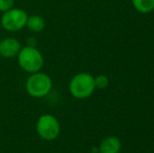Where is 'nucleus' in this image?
<instances>
[{
	"label": "nucleus",
	"mask_w": 154,
	"mask_h": 153,
	"mask_svg": "<svg viewBox=\"0 0 154 153\" xmlns=\"http://www.w3.org/2000/svg\"><path fill=\"white\" fill-rule=\"evenodd\" d=\"M91 153H93V152H91Z\"/></svg>",
	"instance_id": "nucleus-12"
},
{
	"label": "nucleus",
	"mask_w": 154,
	"mask_h": 153,
	"mask_svg": "<svg viewBox=\"0 0 154 153\" xmlns=\"http://www.w3.org/2000/svg\"><path fill=\"white\" fill-rule=\"evenodd\" d=\"M18 64L24 72L29 74H35L42 69L44 65V58L40 50L35 46L26 45L21 47L18 54Z\"/></svg>",
	"instance_id": "nucleus-2"
},
{
	"label": "nucleus",
	"mask_w": 154,
	"mask_h": 153,
	"mask_svg": "<svg viewBox=\"0 0 154 153\" xmlns=\"http://www.w3.org/2000/svg\"><path fill=\"white\" fill-rule=\"evenodd\" d=\"M51 88L53 81L51 77L41 72L32 74L25 83V89L27 93L32 98L37 99L46 96L51 91Z\"/></svg>",
	"instance_id": "nucleus-3"
},
{
	"label": "nucleus",
	"mask_w": 154,
	"mask_h": 153,
	"mask_svg": "<svg viewBox=\"0 0 154 153\" xmlns=\"http://www.w3.org/2000/svg\"><path fill=\"white\" fill-rule=\"evenodd\" d=\"M27 14L21 8H11L3 13L1 17V25L8 32H18L26 26Z\"/></svg>",
	"instance_id": "nucleus-5"
},
{
	"label": "nucleus",
	"mask_w": 154,
	"mask_h": 153,
	"mask_svg": "<svg viewBox=\"0 0 154 153\" xmlns=\"http://www.w3.org/2000/svg\"><path fill=\"white\" fill-rule=\"evenodd\" d=\"M132 4L142 14H148L154 10V0H132Z\"/></svg>",
	"instance_id": "nucleus-9"
},
{
	"label": "nucleus",
	"mask_w": 154,
	"mask_h": 153,
	"mask_svg": "<svg viewBox=\"0 0 154 153\" xmlns=\"http://www.w3.org/2000/svg\"><path fill=\"white\" fill-rule=\"evenodd\" d=\"M14 5V0H0V12H6Z\"/></svg>",
	"instance_id": "nucleus-11"
},
{
	"label": "nucleus",
	"mask_w": 154,
	"mask_h": 153,
	"mask_svg": "<svg viewBox=\"0 0 154 153\" xmlns=\"http://www.w3.org/2000/svg\"><path fill=\"white\" fill-rule=\"evenodd\" d=\"M69 92L75 99L85 100L92 96L94 92V77L87 72H80L72 77L69 82Z\"/></svg>",
	"instance_id": "nucleus-1"
},
{
	"label": "nucleus",
	"mask_w": 154,
	"mask_h": 153,
	"mask_svg": "<svg viewBox=\"0 0 154 153\" xmlns=\"http://www.w3.org/2000/svg\"><path fill=\"white\" fill-rule=\"evenodd\" d=\"M94 84L95 88L97 89H105L109 85V79L105 75H99V76L94 77Z\"/></svg>",
	"instance_id": "nucleus-10"
},
{
	"label": "nucleus",
	"mask_w": 154,
	"mask_h": 153,
	"mask_svg": "<svg viewBox=\"0 0 154 153\" xmlns=\"http://www.w3.org/2000/svg\"><path fill=\"white\" fill-rule=\"evenodd\" d=\"M122 142L118 136L109 135L102 139L99 146V153H120Z\"/></svg>",
	"instance_id": "nucleus-7"
},
{
	"label": "nucleus",
	"mask_w": 154,
	"mask_h": 153,
	"mask_svg": "<svg viewBox=\"0 0 154 153\" xmlns=\"http://www.w3.org/2000/svg\"><path fill=\"white\" fill-rule=\"evenodd\" d=\"M21 49V44L15 38H5L0 41V56L3 58L17 57Z\"/></svg>",
	"instance_id": "nucleus-6"
},
{
	"label": "nucleus",
	"mask_w": 154,
	"mask_h": 153,
	"mask_svg": "<svg viewBox=\"0 0 154 153\" xmlns=\"http://www.w3.org/2000/svg\"><path fill=\"white\" fill-rule=\"evenodd\" d=\"M36 129L41 139L45 141H55L59 136L61 126L56 116L51 115H43L37 121Z\"/></svg>",
	"instance_id": "nucleus-4"
},
{
	"label": "nucleus",
	"mask_w": 154,
	"mask_h": 153,
	"mask_svg": "<svg viewBox=\"0 0 154 153\" xmlns=\"http://www.w3.org/2000/svg\"><path fill=\"white\" fill-rule=\"evenodd\" d=\"M26 26L29 27L32 32L40 33V32H42L43 29H44L45 21L42 17L38 16V15H32V16L27 17Z\"/></svg>",
	"instance_id": "nucleus-8"
}]
</instances>
